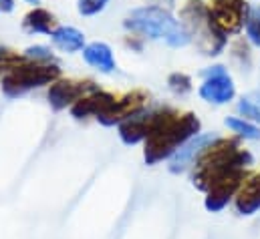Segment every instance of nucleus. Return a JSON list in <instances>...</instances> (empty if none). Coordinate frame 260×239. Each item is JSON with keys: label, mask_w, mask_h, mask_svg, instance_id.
I'll list each match as a JSON object with an SVG mask.
<instances>
[{"label": "nucleus", "mask_w": 260, "mask_h": 239, "mask_svg": "<svg viewBox=\"0 0 260 239\" xmlns=\"http://www.w3.org/2000/svg\"><path fill=\"white\" fill-rule=\"evenodd\" d=\"M238 111H240L242 117L260 123V103H254L252 97H244V99L238 103Z\"/></svg>", "instance_id": "nucleus-18"}, {"label": "nucleus", "mask_w": 260, "mask_h": 239, "mask_svg": "<svg viewBox=\"0 0 260 239\" xmlns=\"http://www.w3.org/2000/svg\"><path fill=\"white\" fill-rule=\"evenodd\" d=\"M218 137L216 135H196L194 139H190L184 147H180L174 155H172V165H170V171L172 173H180L184 171L186 167H190L196 159L212 145L216 143Z\"/></svg>", "instance_id": "nucleus-7"}, {"label": "nucleus", "mask_w": 260, "mask_h": 239, "mask_svg": "<svg viewBox=\"0 0 260 239\" xmlns=\"http://www.w3.org/2000/svg\"><path fill=\"white\" fill-rule=\"evenodd\" d=\"M83 57H85V60H87L91 66H95V68L101 70V72H111V70L115 68L113 53H111V49H109L105 43H93V45L85 47Z\"/></svg>", "instance_id": "nucleus-12"}, {"label": "nucleus", "mask_w": 260, "mask_h": 239, "mask_svg": "<svg viewBox=\"0 0 260 239\" xmlns=\"http://www.w3.org/2000/svg\"><path fill=\"white\" fill-rule=\"evenodd\" d=\"M125 26L149 38H161L172 47H186L190 43V34L184 30V26L168 10L157 6L133 10L125 20Z\"/></svg>", "instance_id": "nucleus-2"}, {"label": "nucleus", "mask_w": 260, "mask_h": 239, "mask_svg": "<svg viewBox=\"0 0 260 239\" xmlns=\"http://www.w3.org/2000/svg\"><path fill=\"white\" fill-rule=\"evenodd\" d=\"M204 85L200 87V97L214 105H224L234 99V83L224 70V66H212L204 70Z\"/></svg>", "instance_id": "nucleus-4"}, {"label": "nucleus", "mask_w": 260, "mask_h": 239, "mask_svg": "<svg viewBox=\"0 0 260 239\" xmlns=\"http://www.w3.org/2000/svg\"><path fill=\"white\" fill-rule=\"evenodd\" d=\"M226 127H230L234 133H238L240 137L244 139H252V141H258L260 139V129L254 127L252 123L244 119H236V117H228L226 119Z\"/></svg>", "instance_id": "nucleus-15"}, {"label": "nucleus", "mask_w": 260, "mask_h": 239, "mask_svg": "<svg viewBox=\"0 0 260 239\" xmlns=\"http://www.w3.org/2000/svg\"><path fill=\"white\" fill-rule=\"evenodd\" d=\"M53 43L67 53H77L83 49L85 45V36L81 30L73 28V26H61L57 30H53Z\"/></svg>", "instance_id": "nucleus-13"}, {"label": "nucleus", "mask_w": 260, "mask_h": 239, "mask_svg": "<svg viewBox=\"0 0 260 239\" xmlns=\"http://www.w3.org/2000/svg\"><path fill=\"white\" fill-rule=\"evenodd\" d=\"M246 4L244 0H216L208 18L220 32H238L244 18H246Z\"/></svg>", "instance_id": "nucleus-5"}, {"label": "nucleus", "mask_w": 260, "mask_h": 239, "mask_svg": "<svg viewBox=\"0 0 260 239\" xmlns=\"http://www.w3.org/2000/svg\"><path fill=\"white\" fill-rule=\"evenodd\" d=\"M109 0H79V12L85 14V16H91V14H97L99 10L105 8Z\"/></svg>", "instance_id": "nucleus-19"}, {"label": "nucleus", "mask_w": 260, "mask_h": 239, "mask_svg": "<svg viewBox=\"0 0 260 239\" xmlns=\"http://www.w3.org/2000/svg\"><path fill=\"white\" fill-rule=\"evenodd\" d=\"M168 83H170V89H172L176 95H186V93L192 91V81H190V76L184 74V72H174V74L168 78Z\"/></svg>", "instance_id": "nucleus-17"}, {"label": "nucleus", "mask_w": 260, "mask_h": 239, "mask_svg": "<svg viewBox=\"0 0 260 239\" xmlns=\"http://www.w3.org/2000/svg\"><path fill=\"white\" fill-rule=\"evenodd\" d=\"M246 32L250 36V41L254 45H260V6H254V8H248L246 10Z\"/></svg>", "instance_id": "nucleus-16"}, {"label": "nucleus", "mask_w": 260, "mask_h": 239, "mask_svg": "<svg viewBox=\"0 0 260 239\" xmlns=\"http://www.w3.org/2000/svg\"><path fill=\"white\" fill-rule=\"evenodd\" d=\"M14 8V0H0V10L2 12H12Z\"/></svg>", "instance_id": "nucleus-21"}, {"label": "nucleus", "mask_w": 260, "mask_h": 239, "mask_svg": "<svg viewBox=\"0 0 260 239\" xmlns=\"http://www.w3.org/2000/svg\"><path fill=\"white\" fill-rule=\"evenodd\" d=\"M143 101H145V95H143V93H131L127 97H123L121 101H115V103H113L101 117H97V119L101 121L103 125H115V123H119L121 119H129L131 115L139 113Z\"/></svg>", "instance_id": "nucleus-9"}, {"label": "nucleus", "mask_w": 260, "mask_h": 239, "mask_svg": "<svg viewBox=\"0 0 260 239\" xmlns=\"http://www.w3.org/2000/svg\"><path fill=\"white\" fill-rule=\"evenodd\" d=\"M246 173L244 169H236L228 175H224L222 179H218L210 189H208V197H206V207L210 211H220L228 205V201L238 195L240 187L244 185Z\"/></svg>", "instance_id": "nucleus-6"}, {"label": "nucleus", "mask_w": 260, "mask_h": 239, "mask_svg": "<svg viewBox=\"0 0 260 239\" xmlns=\"http://www.w3.org/2000/svg\"><path fill=\"white\" fill-rule=\"evenodd\" d=\"M59 68L51 64H20L2 78V91L8 97H20L30 89L43 87L59 76Z\"/></svg>", "instance_id": "nucleus-3"}, {"label": "nucleus", "mask_w": 260, "mask_h": 239, "mask_svg": "<svg viewBox=\"0 0 260 239\" xmlns=\"http://www.w3.org/2000/svg\"><path fill=\"white\" fill-rule=\"evenodd\" d=\"M200 131V121L196 115H176L174 111H161L157 125L145 139V161L157 163L166 157H172L180 147L194 139Z\"/></svg>", "instance_id": "nucleus-1"}, {"label": "nucleus", "mask_w": 260, "mask_h": 239, "mask_svg": "<svg viewBox=\"0 0 260 239\" xmlns=\"http://www.w3.org/2000/svg\"><path fill=\"white\" fill-rule=\"evenodd\" d=\"M89 91H95L93 83H75V81H59L49 91V103L55 109H65L71 103H79L81 97Z\"/></svg>", "instance_id": "nucleus-8"}, {"label": "nucleus", "mask_w": 260, "mask_h": 239, "mask_svg": "<svg viewBox=\"0 0 260 239\" xmlns=\"http://www.w3.org/2000/svg\"><path fill=\"white\" fill-rule=\"evenodd\" d=\"M236 209L242 215H252L256 209H260V173L252 175L240 187L236 195Z\"/></svg>", "instance_id": "nucleus-10"}, {"label": "nucleus", "mask_w": 260, "mask_h": 239, "mask_svg": "<svg viewBox=\"0 0 260 239\" xmlns=\"http://www.w3.org/2000/svg\"><path fill=\"white\" fill-rule=\"evenodd\" d=\"M26 2H30V4H39V0H26Z\"/></svg>", "instance_id": "nucleus-22"}, {"label": "nucleus", "mask_w": 260, "mask_h": 239, "mask_svg": "<svg viewBox=\"0 0 260 239\" xmlns=\"http://www.w3.org/2000/svg\"><path fill=\"white\" fill-rule=\"evenodd\" d=\"M115 103V97L109 95V93H95L91 97H85L81 99L75 107H73V115L77 119H83L87 115H95V117H101L111 105Z\"/></svg>", "instance_id": "nucleus-11"}, {"label": "nucleus", "mask_w": 260, "mask_h": 239, "mask_svg": "<svg viewBox=\"0 0 260 239\" xmlns=\"http://www.w3.org/2000/svg\"><path fill=\"white\" fill-rule=\"evenodd\" d=\"M53 22V14H49L43 8H37L24 18V28L30 32H51Z\"/></svg>", "instance_id": "nucleus-14"}, {"label": "nucleus", "mask_w": 260, "mask_h": 239, "mask_svg": "<svg viewBox=\"0 0 260 239\" xmlns=\"http://www.w3.org/2000/svg\"><path fill=\"white\" fill-rule=\"evenodd\" d=\"M26 55L28 57H32V59H45V60H51V53L45 49V47H30L28 51H26Z\"/></svg>", "instance_id": "nucleus-20"}]
</instances>
